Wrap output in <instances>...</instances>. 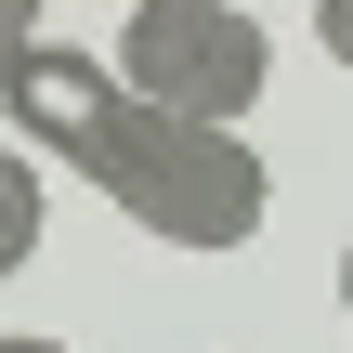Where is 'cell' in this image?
Segmentation results:
<instances>
[{
	"mask_svg": "<svg viewBox=\"0 0 353 353\" xmlns=\"http://www.w3.org/2000/svg\"><path fill=\"white\" fill-rule=\"evenodd\" d=\"M0 353H65V341H39V327H0Z\"/></svg>",
	"mask_w": 353,
	"mask_h": 353,
	"instance_id": "7",
	"label": "cell"
},
{
	"mask_svg": "<svg viewBox=\"0 0 353 353\" xmlns=\"http://www.w3.org/2000/svg\"><path fill=\"white\" fill-rule=\"evenodd\" d=\"M341 314H353V249H341Z\"/></svg>",
	"mask_w": 353,
	"mask_h": 353,
	"instance_id": "8",
	"label": "cell"
},
{
	"mask_svg": "<svg viewBox=\"0 0 353 353\" xmlns=\"http://www.w3.org/2000/svg\"><path fill=\"white\" fill-rule=\"evenodd\" d=\"M118 13H131V0H118Z\"/></svg>",
	"mask_w": 353,
	"mask_h": 353,
	"instance_id": "9",
	"label": "cell"
},
{
	"mask_svg": "<svg viewBox=\"0 0 353 353\" xmlns=\"http://www.w3.org/2000/svg\"><path fill=\"white\" fill-rule=\"evenodd\" d=\"M314 52H327V65H353V0H314Z\"/></svg>",
	"mask_w": 353,
	"mask_h": 353,
	"instance_id": "5",
	"label": "cell"
},
{
	"mask_svg": "<svg viewBox=\"0 0 353 353\" xmlns=\"http://www.w3.org/2000/svg\"><path fill=\"white\" fill-rule=\"evenodd\" d=\"M92 196H118L157 249H196V262H223L275 223V170H262L249 118H183V105H131L118 144L92 157Z\"/></svg>",
	"mask_w": 353,
	"mask_h": 353,
	"instance_id": "1",
	"label": "cell"
},
{
	"mask_svg": "<svg viewBox=\"0 0 353 353\" xmlns=\"http://www.w3.org/2000/svg\"><path fill=\"white\" fill-rule=\"evenodd\" d=\"M118 65L144 105H183V118H249L275 92V26L249 0H131L118 13Z\"/></svg>",
	"mask_w": 353,
	"mask_h": 353,
	"instance_id": "2",
	"label": "cell"
},
{
	"mask_svg": "<svg viewBox=\"0 0 353 353\" xmlns=\"http://www.w3.org/2000/svg\"><path fill=\"white\" fill-rule=\"evenodd\" d=\"M39 13H52V0H0V65H13V52L39 39Z\"/></svg>",
	"mask_w": 353,
	"mask_h": 353,
	"instance_id": "6",
	"label": "cell"
},
{
	"mask_svg": "<svg viewBox=\"0 0 353 353\" xmlns=\"http://www.w3.org/2000/svg\"><path fill=\"white\" fill-rule=\"evenodd\" d=\"M144 92H131V65L118 52H92V39H26L13 65H0V131L13 144H39L52 170H79L92 183V157L118 144V118H131Z\"/></svg>",
	"mask_w": 353,
	"mask_h": 353,
	"instance_id": "3",
	"label": "cell"
},
{
	"mask_svg": "<svg viewBox=\"0 0 353 353\" xmlns=\"http://www.w3.org/2000/svg\"><path fill=\"white\" fill-rule=\"evenodd\" d=\"M39 223H52V157L0 131V275H26V262H39Z\"/></svg>",
	"mask_w": 353,
	"mask_h": 353,
	"instance_id": "4",
	"label": "cell"
}]
</instances>
